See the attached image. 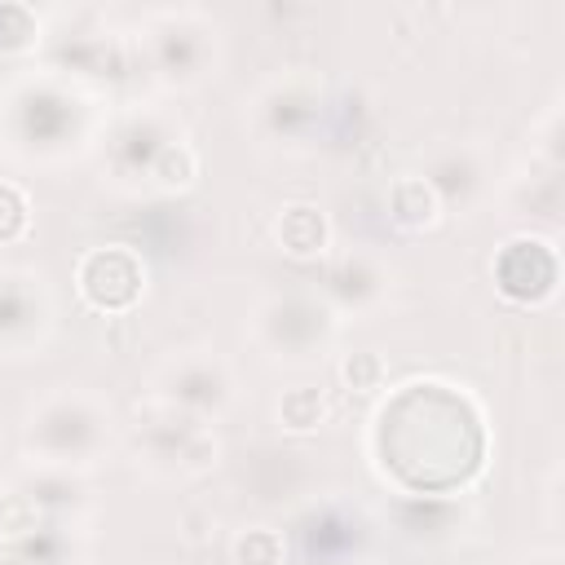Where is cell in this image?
Instances as JSON below:
<instances>
[{"label": "cell", "instance_id": "cell-11", "mask_svg": "<svg viewBox=\"0 0 565 565\" xmlns=\"http://www.w3.org/2000/svg\"><path fill=\"white\" fill-rule=\"evenodd\" d=\"M340 380L353 388V393H375L380 384H384V362H380V353H349L344 362H340Z\"/></svg>", "mask_w": 565, "mask_h": 565}, {"label": "cell", "instance_id": "cell-8", "mask_svg": "<svg viewBox=\"0 0 565 565\" xmlns=\"http://www.w3.org/2000/svg\"><path fill=\"white\" fill-rule=\"evenodd\" d=\"M150 177H154L163 190H185V185L199 177V159H194V150H190V146L172 141V146H163V150H159V159H154Z\"/></svg>", "mask_w": 565, "mask_h": 565}, {"label": "cell", "instance_id": "cell-2", "mask_svg": "<svg viewBox=\"0 0 565 565\" xmlns=\"http://www.w3.org/2000/svg\"><path fill=\"white\" fill-rule=\"evenodd\" d=\"M490 274H494V287L512 305H543L556 296L561 260H556V247L547 238H512L499 247Z\"/></svg>", "mask_w": 565, "mask_h": 565}, {"label": "cell", "instance_id": "cell-4", "mask_svg": "<svg viewBox=\"0 0 565 565\" xmlns=\"http://www.w3.org/2000/svg\"><path fill=\"white\" fill-rule=\"evenodd\" d=\"M388 216H393L402 230H411V234L433 230L437 216H441V194H437V185H433L428 177H397V181L388 185Z\"/></svg>", "mask_w": 565, "mask_h": 565}, {"label": "cell", "instance_id": "cell-9", "mask_svg": "<svg viewBox=\"0 0 565 565\" xmlns=\"http://www.w3.org/2000/svg\"><path fill=\"white\" fill-rule=\"evenodd\" d=\"M40 525V503L35 494H22V490H4L0 494V534L4 539H22Z\"/></svg>", "mask_w": 565, "mask_h": 565}, {"label": "cell", "instance_id": "cell-3", "mask_svg": "<svg viewBox=\"0 0 565 565\" xmlns=\"http://www.w3.org/2000/svg\"><path fill=\"white\" fill-rule=\"evenodd\" d=\"M274 238H278V247H282L287 256L313 260V256L327 252L331 225H327V216H322L313 203H287V207L278 212V221H274Z\"/></svg>", "mask_w": 565, "mask_h": 565}, {"label": "cell", "instance_id": "cell-6", "mask_svg": "<svg viewBox=\"0 0 565 565\" xmlns=\"http://www.w3.org/2000/svg\"><path fill=\"white\" fill-rule=\"evenodd\" d=\"M40 44V18L26 4H0V53H26Z\"/></svg>", "mask_w": 565, "mask_h": 565}, {"label": "cell", "instance_id": "cell-5", "mask_svg": "<svg viewBox=\"0 0 565 565\" xmlns=\"http://www.w3.org/2000/svg\"><path fill=\"white\" fill-rule=\"evenodd\" d=\"M327 419V397L313 384H296L278 397V424L291 433H313Z\"/></svg>", "mask_w": 565, "mask_h": 565}, {"label": "cell", "instance_id": "cell-10", "mask_svg": "<svg viewBox=\"0 0 565 565\" xmlns=\"http://www.w3.org/2000/svg\"><path fill=\"white\" fill-rule=\"evenodd\" d=\"M26 225H31V199L22 194V185L0 177V243L22 238Z\"/></svg>", "mask_w": 565, "mask_h": 565}, {"label": "cell", "instance_id": "cell-7", "mask_svg": "<svg viewBox=\"0 0 565 565\" xmlns=\"http://www.w3.org/2000/svg\"><path fill=\"white\" fill-rule=\"evenodd\" d=\"M234 565H282V534L269 525H252L234 539Z\"/></svg>", "mask_w": 565, "mask_h": 565}, {"label": "cell", "instance_id": "cell-1", "mask_svg": "<svg viewBox=\"0 0 565 565\" xmlns=\"http://www.w3.org/2000/svg\"><path fill=\"white\" fill-rule=\"evenodd\" d=\"M75 287L97 313H124L146 291V265H141V256L132 247L106 243V247H93V252L79 256Z\"/></svg>", "mask_w": 565, "mask_h": 565}]
</instances>
